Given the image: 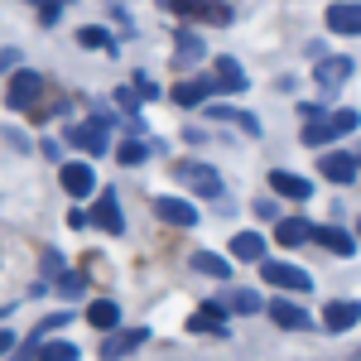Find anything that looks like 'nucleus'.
I'll list each match as a JSON object with an SVG mask.
<instances>
[{
	"label": "nucleus",
	"mask_w": 361,
	"mask_h": 361,
	"mask_svg": "<svg viewBox=\"0 0 361 361\" xmlns=\"http://www.w3.org/2000/svg\"><path fill=\"white\" fill-rule=\"evenodd\" d=\"M173 178L183 183V188H193V193H202V197H222V173L212 164H173Z\"/></svg>",
	"instance_id": "1"
},
{
	"label": "nucleus",
	"mask_w": 361,
	"mask_h": 361,
	"mask_svg": "<svg viewBox=\"0 0 361 361\" xmlns=\"http://www.w3.org/2000/svg\"><path fill=\"white\" fill-rule=\"evenodd\" d=\"M39 92H44L39 73H15V78H10V92H5V106H15V111H34Z\"/></svg>",
	"instance_id": "2"
},
{
	"label": "nucleus",
	"mask_w": 361,
	"mask_h": 361,
	"mask_svg": "<svg viewBox=\"0 0 361 361\" xmlns=\"http://www.w3.org/2000/svg\"><path fill=\"white\" fill-rule=\"evenodd\" d=\"M265 284H275V289H299V294H313V275H308V270H294V265H284V260H270V265H265Z\"/></svg>",
	"instance_id": "3"
},
{
	"label": "nucleus",
	"mask_w": 361,
	"mask_h": 361,
	"mask_svg": "<svg viewBox=\"0 0 361 361\" xmlns=\"http://www.w3.org/2000/svg\"><path fill=\"white\" fill-rule=\"evenodd\" d=\"M58 183H63V193H68V197L97 193V173H92L87 164H63V169H58Z\"/></svg>",
	"instance_id": "4"
},
{
	"label": "nucleus",
	"mask_w": 361,
	"mask_h": 361,
	"mask_svg": "<svg viewBox=\"0 0 361 361\" xmlns=\"http://www.w3.org/2000/svg\"><path fill=\"white\" fill-rule=\"evenodd\" d=\"M308 241L328 246L333 255H352V250H357V236H352V231H342V226H308Z\"/></svg>",
	"instance_id": "5"
},
{
	"label": "nucleus",
	"mask_w": 361,
	"mask_h": 361,
	"mask_svg": "<svg viewBox=\"0 0 361 361\" xmlns=\"http://www.w3.org/2000/svg\"><path fill=\"white\" fill-rule=\"evenodd\" d=\"M154 217H164L169 226H193L197 222V207L183 202V197H154Z\"/></svg>",
	"instance_id": "6"
},
{
	"label": "nucleus",
	"mask_w": 361,
	"mask_h": 361,
	"mask_svg": "<svg viewBox=\"0 0 361 361\" xmlns=\"http://www.w3.org/2000/svg\"><path fill=\"white\" fill-rule=\"evenodd\" d=\"M270 193L294 197V202H308L313 183H308V178H299V173H289V169H275V173H270Z\"/></svg>",
	"instance_id": "7"
},
{
	"label": "nucleus",
	"mask_w": 361,
	"mask_h": 361,
	"mask_svg": "<svg viewBox=\"0 0 361 361\" xmlns=\"http://www.w3.org/2000/svg\"><path fill=\"white\" fill-rule=\"evenodd\" d=\"M313 78H318L323 92H337V87L352 78V58H323V63L313 68Z\"/></svg>",
	"instance_id": "8"
},
{
	"label": "nucleus",
	"mask_w": 361,
	"mask_h": 361,
	"mask_svg": "<svg viewBox=\"0 0 361 361\" xmlns=\"http://www.w3.org/2000/svg\"><path fill=\"white\" fill-rule=\"evenodd\" d=\"M68 140H73L78 149H87V154H102V149H106V121H87V126H73V130H68Z\"/></svg>",
	"instance_id": "9"
},
{
	"label": "nucleus",
	"mask_w": 361,
	"mask_h": 361,
	"mask_svg": "<svg viewBox=\"0 0 361 361\" xmlns=\"http://www.w3.org/2000/svg\"><path fill=\"white\" fill-rule=\"evenodd\" d=\"M357 318H361V308L352 304V299H337V304L323 308V328H328V333H347V328H357Z\"/></svg>",
	"instance_id": "10"
},
{
	"label": "nucleus",
	"mask_w": 361,
	"mask_h": 361,
	"mask_svg": "<svg viewBox=\"0 0 361 361\" xmlns=\"http://www.w3.org/2000/svg\"><path fill=\"white\" fill-rule=\"evenodd\" d=\"M270 318H275L279 328H289V333H308L313 328L308 308H294V304H284V299H270Z\"/></svg>",
	"instance_id": "11"
},
{
	"label": "nucleus",
	"mask_w": 361,
	"mask_h": 361,
	"mask_svg": "<svg viewBox=\"0 0 361 361\" xmlns=\"http://www.w3.org/2000/svg\"><path fill=\"white\" fill-rule=\"evenodd\" d=\"M328 29L333 34H361V5H347V0L328 5Z\"/></svg>",
	"instance_id": "12"
},
{
	"label": "nucleus",
	"mask_w": 361,
	"mask_h": 361,
	"mask_svg": "<svg viewBox=\"0 0 361 361\" xmlns=\"http://www.w3.org/2000/svg\"><path fill=\"white\" fill-rule=\"evenodd\" d=\"M212 92H222L217 78H193V82H178V87H173V102H178V106H197V102H207Z\"/></svg>",
	"instance_id": "13"
},
{
	"label": "nucleus",
	"mask_w": 361,
	"mask_h": 361,
	"mask_svg": "<svg viewBox=\"0 0 361 361\" xmlns=\"http://www.w3.org/2000/svg\"><path fill=\"white\" fill-rule=\"evenodd\" d=\"M87 217H92V222L102 226V231H116V236L126 231V222H121V202H116V193H102V197H97V212H87Z\"/></svg>",
	"instance_id": "14"
},
{
	"label": "nucleus",
	"mask_w": 361,
	"mask_h": 361,
	"mask_svg": "<svg viewBox=\"0 0 361 361\" xmlns=\"http://www.w3.org/2000/svg\"><path fill=\"white\" fill-rule=\"evenodd\" d=\"M318 169H323V178H333V183H352L361 164L352 159V154H323V159H318Z\"/></svg>",
	"instance_id": "15"
},
{
	"label": "nucleus",
	"mask_w": 361,
	"mask_h": 361,
	"mask_svg": "<svg viewBox=\"0 0 361 361\" xmlns=\"http://www.w3.org/2000/svg\"><path fill=\"white\" fill-rule=\"evenodd\" d=\"M140 342H145V328H130V333H121V337H106V342H102V361H121V357H130Z\"/></svg>",
	"instance_id": "16"
},
{
	"label": "nucleus",
	"mask_w": 361,
	"mask_h": 361,
	"mask_svg": "<svg viewBox=\"0 0 361 361\" xmlns=\"http://www.w3.org/2000/svg\"><path fill=\"white\" fill-rule=\"evenodd\" d=\"M188 333H226V308L222 304H207L188 318Z\"/></svg>",
	"instance_id": "17"
},
{
	"label": "nucleus",
	"mask_w": 361,
	"mask_h": 361,
	"mask_svg": "<svg viewBox=\"0 0 361 361\" xmlns=\"http://www.w3.org/2000/svg\"><path fill=\"white\" fill-rule=\"evenodd\" d=\"M212 78H217L222 92H241V87H246V73H241V63H236V58H217Z\"/></svg>",
	"instance_id": "18"
},
{
	"label": "nucleus",
	"mask_w": 361,
	"mask_h": 361,
	"mask_svg": "<svg viewBox=\"0 0 361 361\" xmlns=\"http://www.w3.org/2000/svg\"><path fill=\"white\" fill-rule=\"evenodd\" d=\"M202 54H207L202 39L183 29V34H178V49H173V63H178V68H193V63H202Z\"/></svg>",
	"instance_id": "19"
},
{
	"label": "nucleus",
	"mask_w": 361,
	"mask_h": 361,
	"mask_svg": "<svg viewBox=\"0 0 361 361\" xmlns=\"http://www.w3.org/2000/svg\"><path fill=\"white\" fill-rule=\"evenodd\" d=\"M328 140H337L333 116H308L304 121V145H328Z\"/></svg>",
	"instance_id": "20"
},
{
	"label": "nucleus",
	"mask_w": 361,
	"mask_h": 361,
	"mask_svg": "<svg viewBox=\"0 0 361 361\" xmlns=\"http://www.w3.org/2000/svg\"><path fill=\"white\" fill-rule=\"evenodd\" d=\"M231 255H236V260H250V265H255V260L265 255V241H260L255 231H241V236H231Z\"/></svg>",
	"instance_id": "21"
},
{
	"label": "nucleus",
	"mask_w": 361,
	"mask_h": 361,
	"mask_svg": "<svg viewBox=\"0 0 361 361\" xmlns=\"http://www.w3.org/2000/svg\"><path fill=\"white\" fill-rule=\"evenodd\" d=\"M193 270H197V275H212V279H226V275H231V265H226L217 250H197V255H193Z\"/></svg>",
	"instance_id": "22"
},
{
	"label": "nucleus",
	"mask_w": 361,
	"mask_h": 361,
	"mask_svg": "<svg viewBox=\"0 0 361 361\" xmlns=\"http://www.w3.org/2000/svg\"><path fill=\"white\" fill-rule=\"evenodd\" d=\"M275 241L279 246H299V241H308V222L304 217H284V222L275 226Z\"/></svg>",
	"instance_id": "23"
},
{
	"label": "nucleus",
	"mask_w": 361,
	"mask_h": 361,
	"mask_svg": "<svg viewBox=\"0 0 361 361\" xmlns=\"http://www.w3.org/2000/svg\"><path fill=\"white\" fill-rule=\"evenodd\" d=\"M226 313H260V294H250V289H231L222 299Z\"/></svg>",
	"instance_id": "24"
},
{
	"label": "nucleus",
	"mask_w": 361,
	"mask_h": 361,
	"mask_svg": "<svg viewBox=\"0 0 361 361\" xmlns=\"http://www.w3.org/2000/svg\"><path fill=\"white\" fill-rule=\"evenodd\" d=\"M116 318H121V308H116L111 299H97V304L87 308V323H92V328H116Z\"/></svg>",
	"instance_id": "25"
},
{
	"label": "nucleus",
	"mask_w": 361,
	"mask_h": 361,
	"mask_svg": "<svg viewBox=\"0 0 361 361\" xmlns=\"http://www.w3.org/2000/svg\"><path fill=\"white\" fill-rule=\"evenodd\" d=\"M34 361H78V347L73 342H49V347H39Z\"/></svg>",
	"instance_id": "26"
},
{
	"label": "nucleus",
	"mask_w": 361,
	"mask_h": 361,
	"mask_svg": "<svg viewBox=\"0 0 361 361\" xmlns=\"http://www.w3.org/2000/svg\"><path fill=\"white\" fill-rule=\"evenodd\" d=\"M212 121H236V126H241V130H250V135L260 130V126H255V116H246V111H231V106H212Z\"/></svg>",
	"instance_id": "27"
},
{
	"label": "nucleus",
	"mask_w": 361,
	"mask_h": 361,
	"mask_svg": "<svg viewBox=\"0 0 361 361\" xmlns=\"http://www.w3.org/2000/svg\"><path fill=\"white\" fill-rule=\"evenodd\" d=\"M78 44H82V49H111V54H116V39L106 34V29H82Z\"/></svg>",
	"instance_id": "28"
},
{
	"label": "nucleus",
	"mask_w": 361,
	"mask_h": 361,
	"mask_svg": "<svg viewBox=\"0 0 361 361\" xmlns=\"http://www.w3.org/2000/svg\"><path fill=\"white\" fill-rule=\"evenodd\" d=\"M116 154H121V164H140V159L149 154V145H145V140H126V145H121Z\"/></svg>",
	"instance_id": "29"
},
{
	"label": "nucleus",
	"mask_w": 361,
	"mask_h": 361,
	"mask_svg": "<svg viewBox=\"0 0 361 361\" xmlns=\"http://www.w3.org/2000/svg\"><path fill=\"white\" fill-rule=\"evenodd\" d=\"M58 289H63V299H78L87 289V279L82 275H58Z\"/></svg>",
	"instance_id": "30"
},
{
	"label": "nucleus",
	"mask_w": 361,
	"mask_h": 361,
	"mask_svg": "<svg viewBox=\"0 0 361 361\" xmlns=\"http://www.w3.org/2000/svg\"><path fill=\"white\" fill-rule=\"evenodd\" d=\"M333 126H337V135H352L361 126V116L357 111H333Z\"/></svg>",
	"instance_id": "31"
},
{
	"label": "nucleus",
	"mask_w": 361,
	"mask_h": 361,
	"mask_svg": "<svg viewBox=\"0 0 361 361\" xmlns=\"http://www.w3.org/2000/svg\"><path fill=\"white\" fill-rule=\"evenodd\" d=\"M135 92L145 97V102H154V97H159V87H154V78H145V73L135 78Z\"/></svg>",
	"instance_id": "32"
},
{
	"label": "nucleus",
	"mask_w": 361,
	"mask_h": 361,
	"mask_svg": "<svg viewBox=\"0 0 361 361\" xmlns=\"http://www.w3.org/2000/svg\"><path fill=\"white\" fill-rule=\"evenodd\" d=\"M63 270V255L58 250H44V275H58Z\"/></svg>",
	"instance_id": "33"
},
{
	"label": "nucleus",
	"mask_w": 361,
	"mask_h": 361,
	"mask_svg": "<svg viewBox=\"0 0 361 361\" xmlns=\"http://www.w3.org/2000/svg\"><path fill=\"white\" fill-rule=\"evenodd\" d=\"M116 102H121V111H135V106H140V102H135V92H126V87L116 92Z\"/></svg>",
	"instance_id": "34"
},
{
	"label": "nucleus",
	"mask_w": 361,
	"mask_h": 361,
	"mask_svg": "<svg viewBox=\"0 0 361 361\" xmlns=\"http://www.w3.org/2000/svg\"><path fill=\"white\" fill-rule=\"evenodd\" d=\"M10 352H15V333H5V328H0V357H10Z\"/></svg>",
	"instance_id": "35"
},
{
	"label": "nucleus",
	"mask_w": 361,
	"mask_h": 361,
	"mask_svg": "<svg viewBox=\"0 0 361 361\" xmlns=\"http://www.w3.org/2000/svg\"><path fill=\"white\" fill-rule=\"evenodd\" d=\"M68 226H73V231H78V226H87V212H82V207H73V212H68Z\"/></svg>",
	"instance_id": "36"
},
{
	"label": "nucleus",
	"mask_w": 361,
	"mask_h": 361,
	"mask_svg": "<svg viewBox=\"0 0 361 361\" xmlns=\"http://www.w3.org/2000/svg\"><path fill=\"white\" fill-rule=\"evenodd\" d=\"M357 236H361V226H357Z\"/></svg>",
	"instance_id": "37"
},
{
	"label": "nucleus",
	"mask_w": 361,
	"mask_h": 361,
	"mask_svg": "<svg viewBox=\"0 0 361 361\" xmlns=\"http://www.w3.org/2000/svg\"><path fill=\"white\" fill-rule=\"evenodd\" d=\"M357 361H361V352H357Z\"/></svg>",
	"instance_id": "38"
}]
</instances>
